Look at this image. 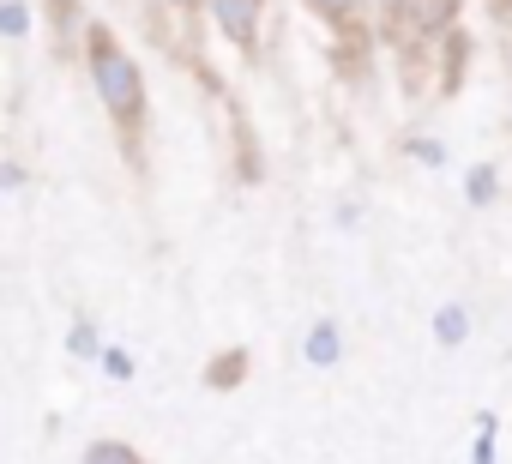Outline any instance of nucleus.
Here are the masks:
<instances>
[{
    "label": "nucleus",
    "instance_id": "obj_1",
    "mask_svg": "<svg viewBox=\"0 0 512 464\" xmlns=\"http://www.w3.org/2000/svg\"><path fill=\"white\" fill-rule=\"evenodd\" d=\"M91 79H97L103 109H109L127 133H139V121H145V79H139L133 55H127L115 37H91Z\"/></svg>",
    "mask_w": 512,
    "mask_h": 464
},
{
    "label": "nucleus",
    "instance_id": "obj_2",
    "mask_svg": "<svg viewBox=\"0 0 512 464\" xmlns=\"http://www.w3.org/2000/svg\"><path fill=\"white\" fill-rule=\"evenodd\" d=\"M211 13H217L229 43L253 49V37H260V0H211Z\"/></svg>",
    "mask_w": 512,
    "mask_h": 464
},
{
    "label": "nucleus",
    "instance_id": "obj_3",
    "mask_svg": "<svg viewBox=\"0 0 512 464\" xmlns=\"http://www.w3.org/2000/svg\"><path fill=\"white\" fill-rule=\"evenodd\" d=\"M416 31H440L452 13H458V0H404V7H398Z\"/></svg>",
    "mask_w": 512,
    "mask_h": 464
},
{
    "label": "nucleus",
    "instance_id": "obj_4",
    "mask_svg": "<svg viewBox=\"0 0 512 464\" xmlns=\"http://www.w3.org/2000/svg\"><path fill=\"white\" fill-rule=\"evenodd\" d=\"M85 464H145V458H139L127 440H97V446L85 452Z\"/></svg>",
    "mask_w": 512,
    "mask_h": 464
},
{
    "label": "nucleus",
    "instance_id": "obj_5",
    "mask_svg": "<svg viewBox=\"0 0 512 464\" xmlns=\"http://www.w3.org/2000/svg\"><path fill=\"white\" fill-rule=\"evenodd\" d=\"M241 368H247V356H241V350H229V356H217V368H211V386H235L229 374H241Z\"/></svg>",
    "mask_w": 512,
    "mask_h": 464
},
{
    "label": "nucleus",
    "instance_id": "obj_6",
    "mask_svg": "<svg viewBox=\"0 0 512 464\" xmlns=\"http://www.w3.org/2000/svg\"><path fill=\"white\" fill-rule=\"evenodd\" d=\"M338 356V338H332V326H320V338H314V362H332Z\"/></svg>",
    "mask_w": 512,
    "mask_h": 464
},
{
    "label": "nucleus",
    "instance_id": "obj_7",
    "mask_svg": "<svg viewBox=\"0 0 512 464\" xmlns=\"http://www.w3.org/2000/svg\"><path fill=\"white\" fill-rule=\"evenodd\" d=\"M488 193H494V175H488V169H476V175H470V199H476V205H482V199H488Z\"/></svg>",
    "mask_w": 512,
    "mask_h": 464
},
{
    "label": "nucleus",
    "instance_id": "obj_8",
    "mask_svg": "<svg viewBox=\"0 0 512 464\" xmlns=\"http://www.w3.org/2000/svg\"><path fill=\"white\" fill-rule=\"evenodd\" d=\"M314 7L332 13V19H350V13H356V0H314Z\"/></svg>",
    "mask_w": 512,
    "mask_h": 464
},
{
    "label": "nucleus",
    "instance_id": "obj_9",
    "mask_svg": "<svg viewBox=\"0 0 512 464\" xmlns=\"http://www.w3.org/2000/svg\"><path fill=\"white\" fill-rule=\"evenodd\" d=\"M175 7H193V0H175Z\"/></svg>",
    "mask_w": 512,
    "mask_h": 464
},
{
    "label": "nucleus",
    "instance_id": "obj_10",
    "mask_svg": "<svg viewBox=\"0 0 512 464\" xmlns=\"http://www.w3.org/2000/svg\"><path fill=\"white\" fill-rule=\"evenodd\" d=\"M386 7H404V0H386Z\"/></svg>",
    "mask_w": 512,
    "mask_h": 464
}]
</instances>
